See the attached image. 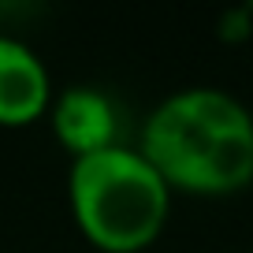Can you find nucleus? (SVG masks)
Here are the masks:
<instances>
[{
	"mask_svg": "<svg viewBox=\"0 0 253 253\" xmlns=\"http://www.w3.org/2000/svg\"><path fill=\"white\" fill-rule=\"evenodd\" d=\"M52 71L30 41L0 30V126H26L48 116Z\"/></svg>",
	"mask_w": 253,
	"mask_h": 253,
	"instance_id": "20e7f679",
	"label": "nucleus"
},
{
	"mask_svg": "<svg viewBox=\"0 0 253 253\" xmlns=\"http://www.w3.org/2000/svg\"><path fill=\"white\" fill-rule=\"evenodd\" d=\"M48 126L71 157H86V153L108 149L119 142L116 101L101 86H89V82L56 89L52 104H48Z\"/></svg>",
	"mask_w": 253,
	"mask_h": 253,
	"instance_id": "7ed1b4c3",
	"label": "nucleus"
},
{
	"mask_svg": "<svg viewBox=\"0 0 253 253\" xmlns=\"http://www.w3.org/2000/svg\"><path fill=\"white\" fill-rule=\"evenodd\" d=\"M171 198L175 190L138 145L116 142L67 164L75 227L104 253L149 250L171 216Z\"/></svg>",
	"mask_w": 253,
	"mask_h": 253,
	"instance_id": "f03ea898",
	"label": "nucleus"
},
{
	"mask_svg": "<svg viewBox=\"0 0 253 253\" xmlns=\"http://www.w3.org/2000/svg\"><path fill=\"white\" fill-rule=\"evenodd\" d=\"M138 149L171 190L235 194L253 182V112L220 86H182L153 104Z\"/></svg>",
	"mask_w": 253,
	"mask_h": 253,
	"instance_id": "f257e3e1",
	"label": "nucleus"
}]
</instances>
